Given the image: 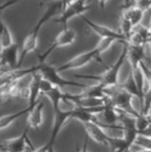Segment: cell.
I'll return each mask as SVG.
<instances>
[{
    "instance_id": "cell-1",
    "label": "cell",
    "mask_w": 151,
    "mask_h": 152,
    "mask_svg": "<svg viewBox=\"0 0 151 152\" xmlns=\"http://www.w3.org/2000/svg\"><path fill=\"white\" fill-rule=\"evenodd\" d=\"M64 6V2H53V3H50L47 7L46 11L44 13L42 14V16L37 22L35 27L32 28L31 32H30V34H28L25 38L24 42H23L22 45V52H21V56L19 57V69L20 66L22 64L23 60L26 57L28 53H30L31 51H34L37 48V44H38V34L39 31L41 30V28L43 27V25L48 22L51 17H53L56 13H58L60 12H62Z\"/></svg>"
},
{
    "instance_id": "cell-2",
    "label": "cell",
    "mask_w": 151,
    "mask_h": 152,
    "mask_svg": "<svg viewBox=\"0 0 151 152\" xmlns=\"http://www.w3.org/2000/svg\"><path fill=\"white\" fill-rule=\"evenodd\" d=\"M124 45L123 50L121 54L118 57V59L113 65H111L109 68L107 69L103 73L99 75H90V74H75L74 77L76 78H83L88 80H94L97 81L98 84L104 86L105 88L114 87V86L119 85V74L120 70L124 62L127 58V53H128V46L127 43H122Z\"/></svg>"
},
{
    "instance_id": "cell-3",
    "label": "cell",
    "mask_w": 151,
    "mask_h": 152,
    "mask_svg": "<svg viewBox=\"0 0 151 152\" xmlns=\"http://www.w3.org/2000/svg\"><path fill=\"white\" fill-rule=\"evenodd\" d=\"M115 41H116L115 39H111V38L100 39L97 46L94 48V49H92L91 50L86 51V52H84V53H81L77 56H75L72 59L66 62V63L63 64L62 66H60L57 69L58 72L61 73V72H64V71H67L69 69H80V68H82V66H85L86 65H88V63H90V62L94 59H98V60H100V62H102L101 55L103 54V52H105L106 50L109 49L111 45Z\"/></svg>"
},
{
    "instance_id": "cell-4",
    "label": "cell",
    "mask_w": 151,
    "mask_h": 152,
    "mask_svg": "<svg viewBox=\"0 0 151 152\" xmlns=\"http://www.w3.org/2000/svg\"><path fill=\"white\" fill-rule=\"evenodd\" d=\"M105 95L110 99L112 104L117 109L124 111L129 115H132L136 119L142 116L141 112H138L132 104L133 95H131L125 89H123L119 85L114 87L105 88Z\"/></svg>"
},
{
    "instance_id": "cell-5",
    "label": "cell",
    "mask_w": 151,
    "mask_h": 152,
    "mask_svg": "<svg viewBox=\"0 0 151 152\" xmlns=\"http://www.w3.org/2000/svg\"><path fill=\"white\" fill-rule=\"evenodd\" d=\"M34 69H35V72H39L42 75L43 79L49 81L54 87H57L60 88H62L63 87H76L83 89L88 87V86L85 84H81L63 78L58 72L57 69H55L53 66L47 63V62L37 64L36 66H34Z\"/></svg>"
},
{
    "instance_id": "cell-6",
    "label": "cell",
    "mask_w": 151,
    "mask_h": 152,
    "mask_svg": "<svg viewBox=\"0 0 151 152\" xmlns=\"http://www.w3.org/2000/svg\"><path fill=\"white\" fill-rule=\"evenodd\" d=\"M90 9V6L85 1H71L64 2L63 10L55 23L63 25V28H67L68 22L75 16H82L83 14Z\"/></svg>"
},
{
    "instance_id": "cell-7",
    "label": "cell",
    "mask_w": 151,
    "mask_h": 152,
    "mask_svg": "<svg viewBox=\"0 0 151 152\" xmlns=\"http://www.w3.org/2000/svg\"><path fill=\"white\" fill-rule=\"evenodd\" d=\"M76 40V32H75L72 28H63L57 35H56L55 39L53 43L51 44L46 51H44L43 53L38 54V59L39 63H44L46 62L47 58L50 55V53H53V51L55 50L58 48L66 47L69 45H71L74 41Z\"/></svg>"
},
{
    "instance_id": "cell-8",
    "label": "cell",
    "mask_w": 151,
    "mask_h": 152,
    "mask_svg": "<svg viewBox=\"0 0 151 152\" xmlns=\"http://www.w3.org/2000/svg\"><path fill=\"white\" fill-rule=\"evenodd\" d=\"M119 122L121 123L122 130L124 132L123 138L126 142L127 148L130 150L131 146L134 145L137 136L140 134L136 125V118L124 111L119 110Z\"/></svg>"
},
{
    "instance_id": "cell-9",
    "label": "cell",
    "mask_w": 151,
    "mask_h": 152,
    "mask_svg": "<svg viewBox=\"0 0 151 152\" xmlns=\"http://www.w3.org/2000/svg\"><path fill=\"white\" fill-rule=\"evenodd\" d=\"M29 128L30 127L27 126L24 131L22 132V134L16 138L3 140L1 142V152H24L27 144H29L30 147L34 146L29 136H28Z\"/></svg>"
},
{
    "instance_id": "cell-10",
    "label": "cell",
    "mask_w": 151,
    "mask_h": 152,
    "mask_svg": "<svg viewBox=\"0 0 151 152\" xmlns=\"http://www.w3.org/2000/svg\"><path fill=\"white\" fill-rule=\"evenodd\" d=\"M82 20L87 24L89 28L96 33L98 36L101 37V39H105V38H111V39H115L116 41H120L121 43L126 42V38L122 34L120 31H117L115 30H112V28H108L107 26L100 25V24L93 22L90 19L87 18L86 16H80Z\"/></svg>"
},
{
    "instance_id": "cell-11",
    "label": "cell",
    "mask_w": 151,
    "mask_h": 152,
    "mask_svg": "<svg viewBox=\"0 0 151 152\" xmlns=\"http://www.w3.org/2000/svg\"><path fill=\"white\" fill-rule=\"evenodd\" d=\"M1 60V69H9V71L15 70L19 69V58H18V45L15 43L7 49L1 50L0 53ZM8 72V71H7Z\"/></svg>"
},
{
    "instance_id": "cell-12",
    "label": "cell",
    "mask_w": 151,
    "mask_h": 152,
    "mask_svg": "<svg viewBox=\"0 0 151 152\" xmlns=\"http://www.w3.org/2000/svg\"><path fill=\"white\" fill-rule=\"evenodd\" d=\"M71 113H72V109H69V110H62L61 108H58L57 110H54V123L53 126V129H51V134L50 141L47 145L50 147L54 145V142L57 138L60 130L62 129V127L66 124V122H68L71 118Z\"/></svg>"
},
{
    "instance_id": "cell-13",
    "label": "cell",
    "mask_w": 151,
    "mask_h": 152,
    "mask_svg": "<svg viewBox=\"0 0 151 152\" xmlns=\"http://www.w3.org/2000/svg\"><path fill=\"white\" fill-rule=\"evenodd\" d=\"M32 78L31 81L29 85V88H30V95H29V104H28V107L29 109L31 111L34 107L38 103V96L41 93L40 90V85H41V81L43 79L42 75L39 72H34L32 73Z\"/></svg>"
},
{
    "instance_id": "cell-14",
    "label": "cell",
    "mask_w": 151,
    "mask_h": 152,
    "mask_svg": "<svg viewBox=\"0 0 151 152\" xmlns=\"http://www.w3.org/2000/svg\"><path fill=\"white\" fill-rule=\"evenodd\" d=\"M43 108H44V103L40 101L37 103L34 109L28 114V126L37 129L40 126L43 124Z\"/></svg>"
},
{
    "instance_id": "cell-15",
    "label": "cell",
    "mask_w": 151,
    "mask_h": 152,
    "mask_svg": "<svg viewBox=\"0 0 151 152\" xmlns=\"http://www.w3.org/2000/svg\"><path fill=\"white\" fill-rule=\"evenodd\" d=\"M128 53L127 58L129 60V64L131 66V70H134L140 66L141 62L144 59V47H137L128 45Z\"/></svg>"
},
{
    "instance_id": "cell-16",
    "label": "cell",
    "mask_w": 151,
    "mask_h": 152,
    "mask_svg": "<svg viewBox=\"0 0 151 152\" xmlns=\"http://www.w3.org/2000/svg\"><path fill=\"white\" fill-rule=\"evenodd\" d=\"M144 12L143 11H141L140 9H138L135 6L131 9L123 11L122 16L127 19L131 23V25L133 26V28H136L139 25H141V22L144 18Z\"/></svg>"
},
{
    "instance_id": "cell-17",
    "label": "cell",
    "mask_w": 151,
    "mask_h": 152,
    "mask_svg": "<svg viewBox=\"0 0 151 152\" xmlns=\"http://www.w3.org/2000/svg\"><path fill=\"white\" fill-rule=\"evenodd\" d=\"M105 87L100 84L88 86L87 88L83 89V91L80 93L81 98H94V99H104L105 95Z\"/></svg>"
},
{
    "instance_id": "cell-18",
    "label": "cell",
    "mask_w": 151,
    "mask_h": 152,
    "mask_svg": "<svg viewBox=\"0 0 151 152\" xmlns=\"http://www.w3.org/2000/svg\"><path fill=\"white\" fill-rule=\"evenodd\" d=\"M46 97L50 99V101L53 104V110H57L60 108V104L62 101H65L66 98V92H63L62 89L57 87H53L50 91L44 94Z\"/></svg>"
},
{
    "instance_id": "cell-19",
    "label": "cell",
    "mask_w": 151,
    "mask_h": 152,
    "mask_svg": "<svg viewBox=\"0 0 151 152\" xmlns=\"http://www.w3.org/2000/svg\"><path fill=\"white\" fill-rule=\"evenodd\" d=\"M13 44H15V41H13L10 28H8L5 23L1 21L0 23V46H1V50L7 49Z\"/></svg>"
},
{
    "instance_id": "cell-20",
    "label": "cell",
    "mask_w": 151,
    "mask_h": 152,
    "mask_svg": "<svg viewBox=\"0 0 151 152\" xmlns=\"http://www.w3.org/2000/svg\"><path fill=\"white\" fill-rule=\"evenodd\" d=\"M31 110L29 109V107H26L18 112L9 114V115H3L1 117V121H0V128H1L2 130L5 129L9 126H11L13 122L16 121L19 117L23 116L24 114H29Z\"/></svg>"
},
{
    "instance_id": "cell-21",
    "label": "cell",
    "mask_w": 151,
    "mask_h": 152,
    "mask_svg": "<svg viewBox=\"0 0 151 152\" xmlns=\"http://www.w3.org/2000/svg\"><path fill=\"white\" fill-rule=\"evenodd\" d=\"M120 87L125 89V91H127L128 93H130L131 95H133L134 97H137L140 100V93H139V89L138 87H137V84L135 82V79L133 77V74L130 72L129 76L126 78V80L124 83L119 84Z\"/></svg>"
},
{
    "instance_id": "cell-22",
    "label": "cell",
    "mask_w": 151,
    "mask_h": 152,
    "mask_svg": "<svg viewBox=\"0 0 151 152\" xmlns=\"http://www.w3.org/2000/svg\"><path fill=\"white\" fill-rule=\"evenodd\" d=\"M134 145L141 147L142 149H146V150H151V138L139 134L137 136Z\"/></svg>"
},
{
    "instance_id": "cell-23",
    "label": "cell",
    "mask_w": 151,
    "mask_h": 152,
    "mask_svg": "<svg viewBox=\"0 0 151 152\" xmlns=\"http://www.w3.org/2000/svg\"><path fill=\"white\" fill-rule=\"evenodd\" d=\"M136 7L144 12L151 11V1H136Z\"/></svg>"
},
{
    "instance_id": "cell-24",
    "label": "cell",
    "mask_w": 151,
    "mask_h": 152,
    "mask_svg": "<svg viewBox=\"0 0 151 152\" xmlns=\"http://www.w3.org/2000/svg\"><path fill=\"white\" fill-rule=\"evenodd\" d=\"M54 87L53 85H51L49 81H47L45 79H42L41 81V85H40V90H41V93H47L48 91H50V90L53 88Z\"/></svg>"
},
{
    "instance_id": "cell-25",
    "label": "cell",
    "mask_w": 151,
    "mask_h": 152,
    "mask_svg": "<svg viewBox=\"0 0 151 152\" xmlns=\"http://www.w3.org/2000/svg\"><path fill=\"white\" fill-rule=\"evenodd\" d=\"M88 138H89V137L87 135V136H86V138H85L84 145H83L82 148L80 149V151H79V152H88Z\"/></svg>"
},
{
    "instance_id": "cell-26",
    "label": "cell",
    "mask_w": 151,
    "mask_h": 152,
    "mask_svg": "<svg viewBox=\"0 0 151 152\" xmlns=\"http://www.w3.org/2000/svg\"><path fill=\"white\" fill-rule=\"evenodd\" d=\"M49 148H50V146L48 145H45L43 146L39 147V148H35L34 150H32L31 152H48Z\"/></svg>"
},
{
    "instance_id": "cell-27",
    "label": "cell",
    "mask_w": 151,
    "mask_h": 152,
    "mask_svg": "<svg viewBox=\"0 0 151 152\" xmlns=\"http://www.w3.org/2000/svg\"><path fill=\"white\" fill-rule=\"evenodd\" d=\"M145 118H146V120L148 121V123H149V125L151 126V108L149 109V110L147 111V113L145 114Z\"/></svg>"
},
{
    "instance_id": "cell-28",
    "label": "cell",
    "mask_w": 151,
    "mask_h": 152,
    "mask_svg": "<svg viewBox=\"0 0 151 152\" xmlns=\"http://www.w3.org/2000/svg\"><path fill=\"white\" fill-rule=\"evenodd\" d=\"M12 4H15V1H12V2H9V3H6V4H3L2 6H1V8H0V11H3L4 9H5L6 7H9L10 5H12Z\"/></svg>"
},
{
    "instance_id": "cell-29",
    "label": "cell",
    "mask_w": 151,
    "mask_h": 152,
    "mask_svg": "<svg viewBox=\"0 0 151 152\" xmlns=\"http://www.w3.org/2000/svg\"><path fill=\"white\" fill-rule=\"evenodd\" d=\"M48 152H55L54 150V146H50V148H49V151Z\"/></svg>"
},
{
    "instance_id": "cell-30",
    "label": "cell",
    "mask_w": 151,
    "mask_h": 152,
    "mask_svg": "<svg viewBox=\"0 0 151 152\" xmlns=\"http://www.w3.org/2000/svg\"><path fill=\"white\" fill-rule=\"evenodd\" d=\"M138 152H151V150H146V149H142Z\"/></svg>"
},
{
    "instance_id": "cell-31",
    "label": "cell",
    "mask_w": 151,
    "mask_h": 152,
    "mask_svg": "<svg viewBox=\"0 0 151 152\" xmlns=\"http://www.w3.org/2000/svg\"><path fill=\"white\" fill-rule=\"evenodd\" d=\"M115 152H126V151H123V150H118V151H115Z\"/></svg>"
},
{
    "instance_id": "cell-32",
    "label": "cell",
    "mask_w": 151,
    "mask_h": 152,
    "mask_svg": "<svg viewBox=\"0 0 151 152\" xmlns=\"http://www.w3.org/2000/svg\"><path fill=\"white\" fill-rule=\"evenodd\" d=\"M126 152H129V150H128V151H126Z\"/></svg>"
},
{
    "instance_id": "cell-33",
    "label": "cell",
    "mask_w": 151,
    "mask_h": 152,
    "mask_svg": "<svg viewBox=\"0 0 151 152\" xmlns=\"http://www.w3.org/2000/svg\"><path fill=\"white\" fill-rule=\"evenodd\" d=\"M150 44H151V43H150Z\"/></svg>"
}]
</instances>
